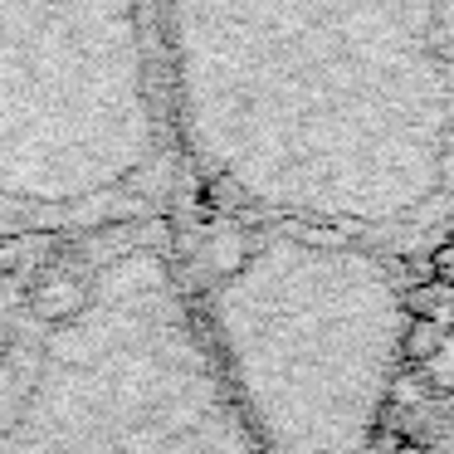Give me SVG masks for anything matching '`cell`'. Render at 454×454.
Here are the masks:
<instances>
[{"mask_svg": "<svg viewBox=\"0 0 454 454\" xmlns=\"http://www.w3.org/2000/svg\"><path fill=\"white\" fill-rule=\"evenodd\" d=\"M181 196L288 225L454 215V0H152Z\"/></svg>", "mask_w": 454, "mask_h": 454, "instance_id": "1", "label": "cell"}, {"mask_svg": "<svg viewBox=\"0 0 454 454\" xmlns=\"http://www.w3.org/2000/svg\"><path fill=\"white\" fill-rule=\"evenodd\" d=\"M176 200L152 0H0V215L108 230Z\"/></svg>", "mask_w": 454, "mask_h": 454, "instance_id": "2", "label": "cell"}, {"mask_svg": "<svg viewBox=\"0 0 454 454\" xmlns=\"http://www.w3.org/2000/svg\"><path fill=\"white\" fill-rule=\"evenodd\" d=\"M83 303H89V288L69 269H50L35 284V313H40V323H69V317L83 313Z\"/></svg>", "mask_w": 454, "mask_h": 454, "instance_id": "3", "label": "cell"}, {"mask_svg": "<svg viewBox=\"0 0 454 454\" xmlns=\"http://www.w3.org/2000/svg\"><path fill=\"white\" fill-rule=\"evenodd\" d=\"M440 337H444V323L440 317H405V337H401V356L411 366H420L425 356L440 347Z\"/></svg>", "mask_w": 454, "mask_h": 454, "instance_id": "4", "label": "cell"}, {"mask_svg": "<svg viewBox=\"0 0 454 454\" xmlns=\"http://www.w3.org/2000/svg\"><path fill=\"white\" fill-rule=\"evenodd\" d=\"M420 376L434 386V391H454V327H444L440 347L420 362Z\"/></svg>", "mask_w": 454, "mask_h": 454, "instance_id": "5", "label": "cell"}, {"mask_svg": "<svg viewBox=\"0 0 454 454\" xmlns=\"http://www.w3.org/2000/svg\"><path fill=\"white\" fill-rule=\"evenodd\" d=\"M430 274H434V284H440V288H454V235H444L440 245H434Z\"/></svg>", "mask_w": 454, "mask_h": 454, "instance_id": "6", "label": "cell"}, {"mask_svg": "<svg viewBox=\"0 0 454 454\" xmlns=\"http://www.w3.org/2000/svg\"><path fill=\"white\" fill-rule=\"evenodd\" d=\"M386 454H430L425 444H415V440H391V450Z\"/></svg>", "mask_w": 454, "mask_h": 454, "instance_id": "7", "label": "cell"}]
</instances>
